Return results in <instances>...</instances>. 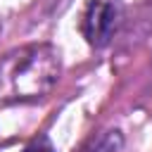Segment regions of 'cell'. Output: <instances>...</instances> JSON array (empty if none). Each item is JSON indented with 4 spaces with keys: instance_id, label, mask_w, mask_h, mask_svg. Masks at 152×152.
Listing matches in <instances>:
<instances>
[{
    "instance_id": "1",
    "label": "cell",
    "mask_w": 152,
    "mask_h": 152,
    "mask_svg": "<svg viewBox=\"0 0 152 152\" xmlns=\"http://www.w3.org/2000/svg\"><path fill=\"white\" fill-rule=\"evenodd\" d=\"M62 76V55L48 43H31L0 57V102H28L48 95Z\"/></svg>"
},
{
    "instance_id": "2",
    "label": "cell",
    "mask_w": 152,
    "mask_h": 152,
    "mask_svg": "<svg viewBox=\"0 0 152 152\" xmlns=\"http://www.w3.org/2000/svg\"><path fill=\"white\" fill-rule=\"evenodd\" d=\"M121 19H124L121 0H88L81 12L78 28L90 48H104L119 31Z\"/></svg>"
},
{
    "instance_id": "3",
    "label": "cell",
    "mask_w": 152,
    "mask_h": 152,
    "mask_svg": "<svg viewBox=\"0 0 152 152\" xmlns=\"http://www.w3.org/2000/svg\"><path fill=\"white\" fill-rule=\"evenodd\" d=\"M124 145V135L119 128H109V131H102L97 133L88 145H86V152H119Z\"/></svg>"
},
{
    "instance_id": "4",
    "label": "cell",
    "mask_w": 152,
    "mask_h": 152,
    "mask_svg": "<svg viewBox=\"0 0 152 152\" xmlns=\"http://www.w3.org/2000/svg\"><path fill=\"white\" fill-rule=\"evenodd\" d=\"M24 152H55V145L50 142L48 135H38L24 147Z\"/></svg>"
},
{
    "instance_id": "5",
    "label": "cell",
    "mask_w": 152,
    "mask_h": 152,
    "mask_svg": "<svg viewBox=\"0 0 152 152\" xmlns=\"http://www.w3.org/2000/svg\"><path fill=\"white\" fill-rule=\"evenodd\" d=\"M0 31H2V21H0Z\"/></svg>"
}]
</instances>
